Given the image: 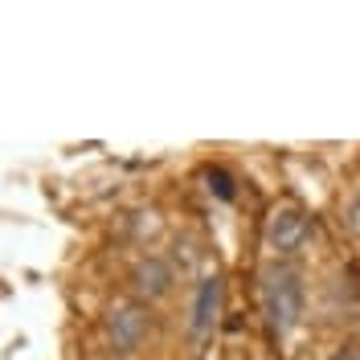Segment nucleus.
Wrapping results in <instances>:
<instances>
[{
    "instance_id": "nucleus-7",
    "label": "nucleus",
    "mask_w": 360,
    "mask_h": 360,
    "mask_svg": "<svg viewBox=\"0 0 360 360\" xmlns=\"http://www.w3.org/2000/svg\"><path fill=\"white\" fill-rule=\"evenodd\" d=\"M344 229H348V233L360 242V193H356L348 205H344Z\"/></svg>"
},
{
    "instance_id": "nucleus-5",
    "label": "nucleus",
    "mask_w": 360,
    "mask_h": 360,
    "mask_svg": "<svg viewBox=\"0 0 360 360\" xmlns=\"http://www.w3.org/2000/svg\"><path fill=\"white\" fill-rule=\"evenodd\" d=\"M221 299H225L221 274H205L201 283H197V295H193V319H188L193 336H209L213 332L217 311H221Z\"/></svg>"
},
{
    "instance_id": "nucleus-4",
    "label": "nucleus",
    "mask_w": 360,
    "mask_h": 360,
    "mask_svg": "<svg viewBox=\"0 0 360 360\" xmlns=\"http://www.w3.org/2000/svg\"><path fill=\"white\" fill-rule=\"evenodd\" d=\"M148 307L143 303H135V299H119L111 303V311H107V340H111L119 352H135L143 336H148Z\"/></svg>"
},
{
    "instance_id": "nucleus-6",
    "label": "nucleus",
    "mask_w": 360,
    "mask_h": 360,
    "mask_svg": "<svg viewBox=\"0 0 360 360\" xmlns=\"http://www.w3.org/2000/svg\"><path fill=\"white\" fill-rule=\"evenodd\" d=\"M209 193H217L221 201H233V180H229V172L209 168Z\"/></svg>"
},
{
    "instance_id": "nucleus-3",
    "label": "nucleus",
    "mask_w": 360,
    "mask_h": 360,
    "mask_svg": "<svg viewBox=\"0 0 360 360\" xmlns=\"http://www.w3.org/2000/svg\"><path fill=\"white\" fill-rule=\"evenodd\" d=\"M127 287H131V295L143 307L148 303H160V299H168L172 287H176V266L168 258H160V254H143L127 270Z\"/></svg>"
},
{
    "instance_id": "nucleus-2",
    "label": "nucleus",
    "mask_w": 360,
    "mask_h": 360,
    "mask_svg": "<svg viewBox=\"0 0 360 360\" xmlns=\"http://www.w3.org/2000/svg\"><path fill=\"white\" fill-rule=\"evenodd\" d=\"M307 238H311V217L299 209V205H278V209H270L266 217V229H262V242L274 258H295L299 250L307 246Z\"/></svg>"
},
{
    "instance_id": "nucleus-8",
    "label": "nucleus",
    "mask_w": 360,
    "mask_h": 360,
    "mask_svg": "<svg viewBox=\"0 0 360 360\" xmlns=\"http://www.w3.org/2000/svg\"><path fill=\"white\" fill-rule=\"evenodd\" d=\"M328 360H360V344H340Z\"/></svg>"
},
{
    "instance_id": "nucleus-1",
    "label": "nucleus",
    "mask_w": 360,
    "mask_h": 360,
    "mask_svg": "<svg viewBox=\"0 0 360 360\" xmlns=\"http://www.w3.org/2000/svg\"><path fill=\"white\" fill-rule=\"evenodd\" d=\"M262 315H266L270 336L287 340L303 328V315H307V283H303V270L295 262L283 258H270L262 266Z\"/></svg>"
}]
</instances>
